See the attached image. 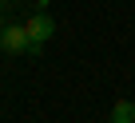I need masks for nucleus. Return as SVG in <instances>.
Listing matches in <instances>:
<instances>
[{
  "label": "nucleus",
  "mask_w": 135,
  "mask_h": 123,
  "mask_svg": "<svg viewBox=\"0 0 135 123\" xmlns=\"http://www.w3.org/2000/svg\"><path fill=\"white\" fill-rule=\"evenodd\" d=\"M0 48H4L8 56H36L40 52L32 44V36H28L24 24H4V28H0Z\"/></svg>",
  "instance_id": "f257e3e1"
},
{
  "label": "nucleus",
  "mask_w": 135,
  "mask_h": 123,
  "mask_svg": "<svg viewBox=\"0 0 135 123\" xmlns=\"http://www.w3.org/2000/svg\"><path fill=\"white\" fill-rule=\"evenodd\" d=\"M12 4V0H0V28H4V8Z\"/></svg>",
  "instance_id": "20e7f679"
},
{
  "label": "nucleus",
  "mask_w": 135,
  "mask_h": 123,
  "mask_svg": "<svg viewBox=\"0 0 135 123\" xmlns=\"http://www.w3.org/2000/svg\"><path fill=\"white\" fill-rule=\"evenodd\" d=\"M107 123H111V119H107Z\"/></svg>",
  "instance_id": "39448f33"
},
{
  "label": "nucleus",
  "mask_w": 135,
  "mask_h": 123,
  "mask_svg": "<svg viewBox=\"0 0 135 123\" xmlns=\"http://www.w3.org/2000/svg\"><path fill=\"white\" fill-rule=\"evenodd\" d=\"M24 28H28V36H32V44L40 48L44 40H52V32H56V20H52L48 12H36V16H28V20H24Z\"/></svg>",
  "instance_id": "f03ea898"
},
{
  "label": "nucleus",
  "mask_w": 135,
  "mask_h": 123,
  "mask_svg": "<svg viewBox=\"0 0 135 123\" xmlns=\"http://www.w3.org/2000/svg\"><path fill=\"white\" fill-rule=\"evenodd\" d=\"M111 123H135V103L131 99H119L111 107Z\"/></svg>",
  "instance_id": "7ed1b4c3"
}]
</instances>
